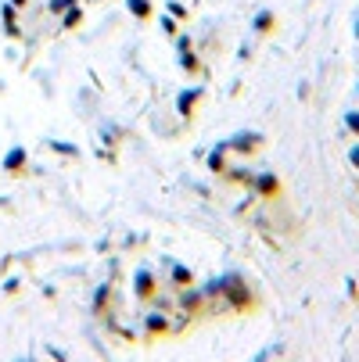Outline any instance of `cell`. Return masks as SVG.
<instances>
[{"label":"cell","instance_id":"6da1fadb","mask_svg":"<svg viewBox=\"0 0 359 362\" xmlns=\"http://www.w3.org/2000/svg\"><path fill=\"white\" fill-rule=\"evenodd\" d=\"M349 130H352V133H359V112H352V115H349Z\"/></svg>","mask_w":359,"mask_h":362},{"label":"cell","instance_id":"7a4b0ae2","mask_svg":"<svg viewBox=\"0 0 359 362\" xmlns=\"http://www.w3.org/2000/svg\"><path fill=\"white\" fill-rule=\"evenodd\" d=\"M349 158H352V165L359 169V147H352V151H349Z\"/></svg>","mask_w":359,"mask_h":362},{"label":"cell","instance_id":"3957f363","mask_svg":"<svg viewBox=\"0 0 359 362\" xmlns=\"http://www.w3.org/2000/svg\"><path fill=\"white\" fill-rule=\"evenodd\" d=\"M356 36H359V22H356Z\"/></svg>","mask_w":359,"mask_h":362}]
</instances>
